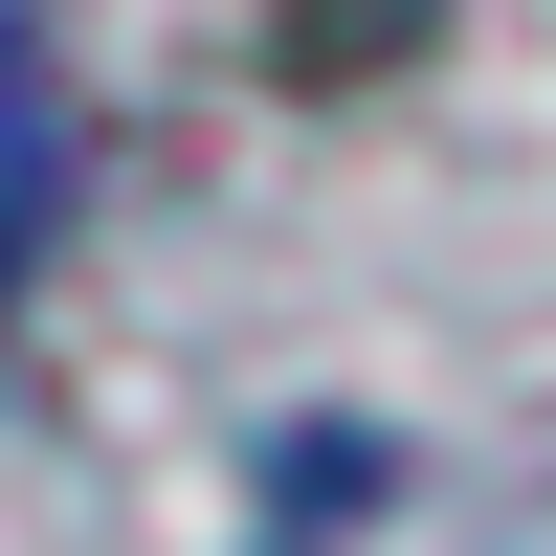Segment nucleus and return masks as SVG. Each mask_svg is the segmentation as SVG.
<instances>
[{"label":"nucleus","mask_w":556,"mask_h":556,"mask_svg":"<svg viewBox=\"0 0 556 556\" xmlns=\"http://www.w3.org/2000/svg\"><path fill=\"white\" fill-rule=\"evenodd\" d=\"M67 201H89V89H67V45H45V0H0V334H23Z\"/></svg>","instance_id":"f257e3e1"}]
</instances>
